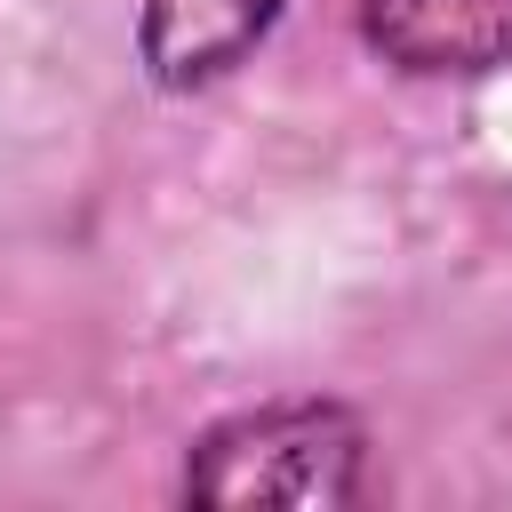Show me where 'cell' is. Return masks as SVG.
Listing matches in <instances>:
<instances>
[{
  "label": "cell",
  "instance_id": "1",
  "mask_svg": "<svg viewBox=\"0 0 512 512\" xmlns=\"http://www.w3.org/2000/svg\"><path fill=\"white\" fill-rule=\"evenodd\" d=\"M368 432L336 400H272L208 424L184 456V504H360L368 496Z\"/></svg>",
  "mask_w": 512,
  "mask_h": 512
},
{
  "label": "cell",
  "instance_id": "2",
  "mask_svg": "<svg viewBox=\"0 0 512 512\" xmlns=\"http://www.w3.org/2000/svg\"><path fill=\"white\" fill-rule=\"evenodd\" d=\"M360 32L384 64L424 80L512 64V0H360Z\"/></svg>",
  "mask_w": 512,
  "mask_h": 512
},
{
  "label": "cell",
  "instance_id": "3",
  "mask_svg": "<svg viewBox=\"0 0 512 512\" xmlns=\"http://www.w3.org/2000/svg\"><path fill=\"white\" fill-rule=\"evenodd\" d=\"M272 16H280V0H144L136 48H144V72L184 96V88L224 80L272 32Z\"/></svg>",
  "mask_w": 512,
  "mask_h": 512
}]
</instances>
